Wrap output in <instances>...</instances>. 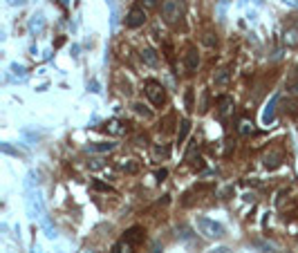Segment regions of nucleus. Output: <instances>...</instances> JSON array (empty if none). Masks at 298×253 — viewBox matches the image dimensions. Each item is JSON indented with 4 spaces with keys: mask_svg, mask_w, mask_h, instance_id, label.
<instances>
[{
    "mask_svg": "<svg viewBox=\"0 0 298 253\" xmlns=\"http://www.w3.org/2000/svg\"><path fill=\"white\" fill-rule=\"evenodd\" d=\"M148 253H161V244H153L150 246V251Z\"/></svg>",
    "mask_w": 298,
    "mask_h": 253,
    "instance_id": "nucleus-22",
    "label": "nucleus"
},
{
    "mask_svg": "<svg viewBox=\"0 0 298 253\" xmlns=\"http://www.w3.org/2000/svg\"><path fill=\"white\" fill-rule=\"evenodd\" d=\"M186 105H188V110H193V92H186Z\"/></svg>",
    "mask_w": 298,
    "mask_h": 253,
    "instance_id": "nucleus-21",
    "label": "nucleus"
},
{
    "mask_svg": "<svg viewBox=\"0 0 298 253\" xmlns=\"http://www.w3.org/2000/svg\"><path fill=\"white\" fill-rule=\"evenodd\" d=\"M132 110L137 112V115H142L144 119H150V117H153V112H150L148 108H146L144 103H134V105H132Z\"/></svg>",
    "mask_w": 298,
    "mask_h": 253,
    "instance_id": "nucleus-14",
    "label": "nucleus"
},
{
    "mask_svg": "<svg viewBox=\"0 0 298 253\" xmlns=\"http://www.w3.org/2000/svg\"><path fill=\"white\" fill-rule=\"evenodd\" d=\"M92 186H94V188H97V190H112V188L108 186V184H101V182H94V184H92Z\"/></svg>",
    "mask_w": 298,
    "mask_h": 253,
    "instance_id": "nucleus-20",
    "label": "nucleus"
},
{
    "mask_svg": "<svg viewBox=\"0 0 298 253\" xmlns=\"http://www.w3.org/2000/svg\"><path fill=\"white\" fill-rule=\"evenodd\" d=\"M184 65H186L188 72H195L200 67V54H198V49L195 47L186 49V54H184Z\"/></svg>",
    "mask_w": 298,
    "mask_h": 253,
    "instance_id": "nucleus-5",
    "label": "nucleus"
},
{
    "mask_svg": "<svg viewBox=\"0 0 298 253\" xmlns=\"http://www.w3.org/2000/svg\"><path fill=\"white\" fill-rule=\"evenodd\" d=\"M144 22H146V9L144 7H132L128 11V16H126L128 30H139V27H144Z\"/></svg>",
    "mask_w": 298,
    "mask_h": 253,
    "instance_id": "nucleus-4",
    "label": "nucleus"
},
{
    "mask_svg": "<svg viewBox=\"0 0 298 253\" xmlns=\"http://www.w3.org/2000/svg\"><path fill=\"white\" fill-rule=\"evenodd\" d=\"M7 3L11 5V7H16V5H18V7H20V5H25V0H7Z\"/></svg>",
    "mask_w": 298,
    "mask_h": 253,
    "instance_id": "nucleus-23",
    "label": "nucleus"
},
{
    "mask_svg": "<svg viewBox=\"0 0 298 253\" xmlns=\"http://www.w3.org/2000/svg\"><path fill=\"white\" fill-rule=\"evenodd\" d=\"M153 155H155V159H168V155H171V150H168V146H155L153 148Z\"/></svg>",
    "mask_w": 298,
    "mask_h": 253,
    "instance_id": "nucleus-13",
    "label": "nucleus"
},
{
    "mask_svg": "<svg viewBox=\"0 0 298 253\" xmlns=\"http://www.w3.org/2000/svg\"><path fill=\"white\" fill-rule=\"evenodd\" d=\"M198 229L206 235V238H222L224 235L222 224L213 222V220H209V217H198Z\"/></svg>",
    "mask_w": 298,
    "mask_h": 253,
    "instance_id": "nucleus-3",
    "label": "nucleus"
},
{
    "mask_svg": "<svg viewBox=\"0 0 298 253\" xmlns=\"http://www.w3.org/2000/svg\"><path fill=\"white\" fill-rule=\"evenodd\" d=\"M139 3H142L144 9H155L157 5H159V0H139Z\"/></svg>",
    "mask_w": 298,
    "mask_h": 253,
    "instance_id": "nucleus-18",
    "label": "nucleus"
},
{
    "mask_svg": "<svg viewBox=\"0 0 298 253\" xmlns=\"http://www.w3.org/2000/svg\"><path fill=\"white\" fill-rule=\"evenodd\" d=\"M278 159H280V155H278V153H274L272 157H269V155H267V159H265V164H267V168H276V166L280 164V161H278Z\"/></svg>",
    "mask_w": 298,
    "mask_h": 253,
    "instance_id": "nucleus-17",
    "label": "nucleus"
},
{
    "mask_svg": "<svg viewBox=\"0 0 298 253\" xmlns=\"http://www.w3.org/2000/svg\"><path fill=\"white\" fill-rule=\"evenodd\" d=\"M103 130H105V132H110V134H123V132H126V128H123V123H121V121L112 119V121H108V123L103 126Z\"/></svg>",
    "mask_w": 298,
    "mask_h": 253,
    "instance_id": "nucleus-10",
    "label": "nucleus"
},
{
    "mask_svg": "<svg viewBox=\"0 0 298 253\" xmlns=\"http://www.w3.org/2000/svg\"><path fill=\"white\" fill-rule=\"evenodd\" d=\"M121 171H126V173H137L139 166L134 164V159H128V161H123V164H121Z\"/></svg>",
    "mask_w": 298,
    "mask_h": 253,
    "instance_id": "nucleus-16",
    "label": "nucleus"
},
{
    "mask_svg": "<svg viewBox=\"0 0 298 253\" xmlns=\"http://www.w3.org/2000/svg\"><path fill=\"white\" fill-rule=\"evenodd\" d=\"M276 101H278V99L274 97V99H272V103H269V110L265 112V121H272V119H274V103H276Z\"/></svg>",
    "mask_w": 298,
    "mask_h": 253,
    "instance_id": "nucleus-19",
    "label": "nucleus"
},
{
    "mask_svg": "<svg viewBox=\"0 0 298 253\" xmlns=\"http://www.w3.org/2000/svg\"><path fill=\"white\" fill-rule=\"evenodd\" d=\"M161 16L168 25L177 22L184 16V0H164L161 3Z\"/></svg>",
    "mask_w": 298,
    "mask_h": 253,
    "instance_id": "nucleus-1",
    "label": "nucleus"
},
{
    "mask_svg": "<svg viewBox=\"0 0 298 253\" xmlns=\"http://www.w3.org/2000/svg\"><path fill=\"white\" fill-rule=\"evenodd\" d=\"M166 175H168V173L164 171V168H161V171H159V173H157V179H159V182H161V179H164Z\"/></svg>",
    "mask_w": 298,
    "mask_h": 253,
    "instance_id": "nucleus-24",
    "label": "nucleus"
},
{
    "mask_svg": "<svg viewBox=\"0 0 298 253\" xmlns=\"http://www.w3.org/2000/svg\"><path fill=\"white\" fill-rule=\"evenodd\" d=\"M132 249H134V244L130 242V240L123 238V240H119V242L112 246V251H110V253H134Z\"/></svg>",
    "mask_w": 298,
    "mask_h": 253,
    "instance_id": "nucleus-8",
    "label": "nucleus"
},
{
    "mask_svg": "<svg viewBox=\"0 0 298 253\" xmlns=\"http://www.w3.org/2000/svg\"><path fill=\"white\" fill-rule=\"evenodd\" d=\"M218 105H220V117H227V112L233 108V99L231 97H220L218 99Z\"/></svg>",
    "mask_w": 298,
    "mask_h": 253,
    "instance_id": "nucleus-11",
    "label": "nucleus"
},
{
    "mask_svg": "<svg viewBox=\"0 0 298 253\" xmlns=\"http://www.w3.org/2000/svg\"><path fill=\"white\" fill-rule=\"evenodd\" d=\"M123 238H126V240H130L132 244L144 242V229H142V227H132V229H128Z\"/></svg>",
    "mask_w": 298,
    "mask_h": 253,
    "instance_id": "nucleus-7",
    "label": "nucleus"
},
{
    "mask_svg": "<svg viewBox=\"0 0 298 253\" xmlns=\"http://www.w3.org/2000/svg\"><path fill=\"white\" fill-rule=\"evenodd\" d=\"M188 130H191V121L188 119H182V123H179V130H177V144H182L184 139H186Z\"/></svg>",
    "mask_w": 298,
    "mask_h": 253,
    "instance_id": "nucleus-12",
    "label": "nucleus"
},
{
    "mask_svg": "<svg viewBox=\"0 0 298 253\" xmlns=\"http://www.w3.org/2000/svg\"><path fill=\"white\" fill-rule=\"evenodd\" d=\"M291 90L298 94V78H296V81H291Z\"/></svg>",
    "mask_w": 298,
    "mask_h": 253,
    "instance_id": "nucleus-25",
    "label": "nucleus"
},
{
    "mask_svg": "<svg viewBox=\"0 0 298 253\" xmlns=\"http://www.w3.org/2000/svg\"><path fill=\"white\" fill-rule=\"evenodd\" d=\"M139 56H142V61H144V63L148 65V67H157V65H159V56H157L155 49L146 47V49H142V54H139Z\"/></svg>",
    "mask_w": 298,
    "mask_h": 253,
    "instance_id": "nucleus-6",
    "label": "nucleus"
},
{
    "mask_svg": "<svg viewBox=\"0 0 298 253\" xmlns=\"http://www.w3.org/2000/svg\"><path fill=\"white\" fill-rule=\"evenodd\" d=\"M229 81V70H220L215 74V86H224Z\"/></svg>",
    "mask_w": 298,
    "mask_h": 253,
    "instance_id": "nucleus-15",
    "label": "nucleus"
},
{
    "mask_svg": "<svg viewBox=\"0 0 298 253\" xmlns=\"http://www.w3.org/2000/svg\"><path fill=\"white\" fill-rule=\"evenodd\" d=\"M146 97L150 99V103L159 108V105L166 103V90L157 81H146Z\"/></svg>",
    "mask_w": 298,
    "mask_h": 253,
    "instance_id": "nucleus-2",
    "label": "nucleus"
},
{
    "mask_svg": "<svg viewBox=\"0 0 298 253\" xmlns=\"http://www.w3.org/2000/svg\"><path fill=\"white\" fill-rule=\"evenodd\" d=\"M115 148H117V144H88L86 146L88 153H110Z\"/></svg>",
    "mask_w": 298,
    "mask_h": 253,
    "instance_id": "nucleus-9",
    "label": "nucleus"
}]
</instances>
